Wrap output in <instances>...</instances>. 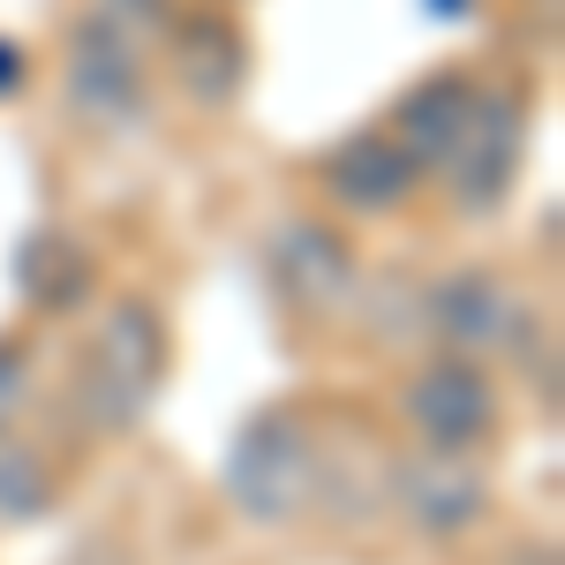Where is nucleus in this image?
Segmentation results:
<instances>
[{
	"instance_id": "1",
	"label": "nucleus",
	"mask_w": 565,
	"mask_h": 565,
	"mask_svg": "<svg viewBox=\"0 0 565 565\" xmlns=\"http://www.w3.org/2000/svg\"><path fill=\"white\" fill-rule=\"evenodd\" d=\"M167 362H174V340H167L159 302L151 295H114L84 362H76V377H68V423L84 437H129L151 415L159 385H167Z\"/></svg>"
},
{
	"instance_id": "2",
	"label": "nucleus",
	"mask_w": 565,
	"mask_h": 565,
	"mask_svg": "<svg viewBox=\"0 0 565 565\" xmlns=\"http://www.w3.org/2000/svg\"><path fill=\"white\" fill-rule=\"evenodd\" d=\"M226 505L257 527H287L324 498V445L295 407H257L226 445Z\"/></svg>"
},
{
	"instance_id": "3",
	"label": "nucleus",
	"mask_w": 565,
	"mask_h": 565,
	"mask_svg": "<svg viewBox=\"0 0 565 565\" xmlns=\"http://www.w3.org/2000/svg\"><path fill=\"white\" fill-rule=\"evenodd\" d=\"M61 90H68V114L98 136H136L151 114V76H143V53L136 31H121L114 15H76V31L61 45Z\"/></svg>"
},
{
	"instance_id": "4",
	"label": "nucleus",
	"mask_w": 565,
	"mask_h": 565,
	"mask_svg": "<svg viewBox=\"0 0 565 565\" xmlns=\"http://www.w3.org/2000/svg\"><path fill=\"white\" fill-rule=\"evenodd\" d=\"M399 423L415 430L423 452H482L505 415H498V385H490L482 362L437 354L399 385Z\"/></svg>"
},
{
	"instance_id": "5",
	"label": "nucleus",
	"mask_w": 565,
	"mask_h": 565,
	"mask_svg": "<svg viewBox=\"0 0 565 565\" xmlns=\"http://www.w3.org/2000/svg\"><path fill=\"white\" fill-rule=\"evenodd\" d=\"M385 505L415 535L452 543L476 521H490V468L476 452H399L385 468Z\"/></svg>"
},
{
	"instance_id": "6",
	"label": "nucleus",
	"mask_w": 565,
	"mask_h": 565,
	"mask_svg": "<svg viewBox=\"0 0 565 565\" xmlns=\"http://www.w3.org/2000/svg\"><path fill=\"white\" fill-rule=\"evenodd\" d=\"M521 151H527V106L521 90H482L476 98V121L460 129V143L445 151V189H452V204L460 212L490 218L505 196H513V181H521Z\"/></svg>"
},
{
	"instance_id": "7",
	"label": "nucleus",
	"mask_w": 565,
	"mask_h": 565,
	"mask_svg": "<svg viewBox=\"0 0 565 565\" xmlns=\"http://www.w3.org/2000/svg\"><path fill=\"white\" fill-rule=\"evenodd\" d=\"M264 279L279 287V302H295L302 317H340L354 302L362 264H354L340 226H324V218H279L264 234Z\"/></svg>"
},
{
	"instance_id": "8",
	"label": "nucleus",
	"mask_w": 565,
	"mask_h": 565,
	"mask_svg": "<svg viewBox=\"0 0 565 565\" xmlns=\"http://www.w3.org/2000/svg\"><path fill=\"white\" fill-rule=\"evenodd\" d=\"M521 324H527V309L505 295L498 271H445L423 295V332L445 354H460V362H482L490 348L521 340Z\"/></svg>"
},
{
	"instance_id": "9",
	"label": "nucleus",
	"mask_w": 565,
	"mask_h": 565,
	"mask_svg": "<svg viewBox=\"0 0 565 565\" xmlns=\"http://www.w3.org/2000/svg\"><path fill=\"white\" fill-rule=\"evenodd\" d=\"M167 68H174V84H181L189 106L226 114V106L242 98V84H249V39H242V23L218 15V8L167 15Z\"/></svg>"
},
{
	"instance_id": "10",
	"label": "nucleus",
	"mask_w": 565,
	"mask_h": 565,
	"mask_svg": "<svg viewBox=\"0 0 565 565\" xmlns=\"http://www.w3.org/2000/svg\"><path fill=\"white\" fill-rule=\"evenodd\" d=\"M476 98L482 84L476 76H460V68H437V76H423L415 90H399V106H392V143L423 167V174H437L445 167V151L460 143V129L476 121Z\"/></svg>"
},
{
	"instance_id": "11",
	"label": "nucleus",
	"mask_w": 565,
	"mask_h": 565,
	"mask_svg": "<svg viewBox=\"0 0 565 565\" xmlns=\"http://www.w3.org/2000/svg\"><path fill=\"white\" fill-rule=\"evenodd\" d=\"M317 181H324V196H332V204H348V212H399V204L415 196L423 167H415L385 129H370V136L332 143V151H324V167H317Z\"/></svg>"
},
{
	"instance_id": "12",
	"label": "nucleus",
	"mask_w": 565,
	"mask_h": 565,
	"mask_svg": "<svg viewBox=\"0 0 565 565\" xmlns=\"http://www.w3.org/2000/svg\"><path fill=\"white\" fill-rule=\"evenodd\" d=\"M90 287H98V257H90L68 226H39V234L15 242V295L39 309V317L84 309Z\"/></svg>"
},
{
	"instance_id": "13",
	"label": "nucleus",
	"mask_w": 565,
	"mask_h": 565,
	"mask_svg": "<svg viewBox=\"0 0 565 565\" xmlns=\"http://www.w3.org/2000/svg\"><path fill=\"white\" fill-rule=\"evenodd\" d=\"M53 505V468L31 445H0V527H23Z\"/></svg>"
},
{
	"instance_id": "14",
	"label": "nucleus",
	"mask_w": 565,
	"mask_h": 565,
	"mask_svg": "<svg viewBox=\"0 0 565 565\" xmlns=\"http://www.w3.org/2000/svg\"><path fill=\"white\" fill-rule=\"evenodd\" d=\"M31 377H39V370H31V348H23L15 332H0V437L15 430V415L31 407Z\"/></svg>"
},
{
	"instance_id": "15",
	"label": "nucleus",
	"mask_w": 565,
	"mask_h": 565,
	"mask_svg": "<svg viewBox=\"0 0 565 565\" xmlns=\"http://www.w3.org/2000/svg\"><path fill=\"white\" fill-rule=\"evenodd\" d=\"M98 15H114L121 31H167L174 0H98Z\"/></svg>"
},
{
	"instance_id": "16",
	"label": "nucleus",
	"mask_w": 565,
	"mask_h": 565,
	"mask_svg": "<svg viewBox=\"0 0 565 565\" xmlns=\"http://www.w3.org/2000/svg\"><path fill=\"white\" fill-rule=\"evenodd\" d=\"M23 84H31V61H23V45L0 39V98H15Z\"/></svg>"
},
{
	"instance_id": "17",
	"label": "nucleus",
	"mask_w": 565,
	"mask_h": 565,
	"mask_svg": "<svg viewBox=\"0 0 565 565\" xmlns=\"http://www.w3.org/2000/svg\"><path fill=\"white\" fill-rule=\"evenodd\" d=\"M437 23H460V15H476V0H423Z\"/></svg>"
}]
</instances>
